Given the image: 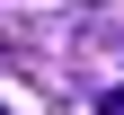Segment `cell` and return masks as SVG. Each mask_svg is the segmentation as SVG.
I'll use <instances>...</instances> for the list:
<instances>
[{
    "label": "cell",
    "mask_w": 124,
    "mask_h": 115,
    "mask_svg": "<svg viewBox=\"0 0 124 115\" xmlns=\"http://www.w3.org/2000/svg\"><path fill=\"white\" fill-rule=\"evenodd\" d=\"M98 115H124V80H115V89H106V97H98Z\"/></svg>",
    "instance_id": "1"
},
{
    "label": "cell",
    "mask_w": 124,
    "mask_h": 115,
    "mask_svg": "<svg viewBox=\"0 0 124 115\" xmlns=\"http://www.w3.org/2000/svg\"><path fill=\"white\" fill-rule=\"evenodd\" d=\"M0 53H18V44H9V36H0Z\"/></svg>",
    "instance_id": "2"
},
{
    "label": "cell",
    "mask_w": 124,
    "mask_h": 115,
    "mask_svg": "<svg viewBox=\"0 0 124 115\" xmlns=\"http://www.w3.org/2000/svg\"><path fill=\"white\" fill-rule=\"evenodd\" d=\"M80 9H98V0H80Z\"/></svg>",
    "instance_id": "3"
},
{
    "label": "cell",
    "mask_w": 124,
    "mask_h": 115,
    "mask_svg": "<svg viewBox=\"0 0 124 115\" xmlns=\"http://www.w3.org/2000/svg\"><path fill=\"white\" fill-rule=\"evenodd\" d=\"M0 115H9V106H0Z\"/></svg>",
    "instance_id": "4"
}]
</instances>
